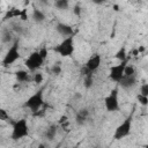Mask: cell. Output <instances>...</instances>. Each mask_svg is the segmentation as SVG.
<instances>
[{"label":"cell","instance_id":"cell-1","mask_svg":"<svg viewBox=\"0 0 148 148\" xmlns=\"http://www.w3.org/2000/svg\"><path fill=\"white\" fill-rule=\"evenodd\" d=\"M75 46H74V37L73 36H68L65 37L64 40H61L54 49L53 51L58 54H60L61 57H71L74 53Z\"/></svg>","mask_w":148,"mask_h":148},{"label":"cell","instance_id":"cell-2","mask_svg":"<svg viewBox=\"0 0 148 148\" xmlns=\"http://www.w3.org/2000/svg\"><path fill=\"white\" fill-rule=\"evenodd\" d=\"M29 134V127H28V123L24 118L16 120L13 123V130H12V139L13 140H20L23 139L25 136H28Z\"/></svg>","mask_w":148,"mask_h":148},{"label":"cell","instance_id":"cell-3","mask_svg":"<svg viewBox=\"0 0 148 148\" xmlns=\"http://www.w3.org/2000/svg\"><path fill=\"white\" fill-rule=\"evenodd\" d=\"M44 104V92H43V89L36 91L34 95H31L24 103V106L30 109L34 113L37 112L40 106Z\"/></svg>","mask_w":148,"mask_h":148},{"label":"cell","instance_id":"cell-4","mask_svg":"<svg viewBox=\"0 0 148 148\" xmlns=\"http://www.w3.org/2000/svg\"><path fill=\"white\" fill-rule=\"evenodd\" d=\"M132 114L128 116L120 125L117 126V128L114 130V134H113V139L114 140H120L124 139L126 136H128L131 134V130H132Z\"/></svg>","mask_w":148,"mask_h":148},{"label":"cell","instance_id":"cell-5","mask_svg":"<svg viewBox=\"0 0 148 148\" xmlns=\"http://www.w3.org/2000/svg\"><path fill=\"white\" fill-rule=\"evenodd\" d=\"M18 58H20V46H18V40H15L13 43V45L8 49L6 54L3 56L2 65L3 66H9V65L14 64Z\"/></svg>","mask_w":148,"mask_h":148},{"label":"cell","instance_id":"cell-6","mask_svg":"<svg viewBox=\"0 0 148 148\" xmlns=\"http://www.w3.org/2000/svg\"><path fill=\"white\" fill-rule=\"evenodd\" d=\"M105 109L109 112H114L119 110V102H118V88L111 90V92L104 99Z\"/></svg>","mask_w":148,"mask_h":148},{"label":"cell","instance_id":"cell-7","mask_svg":"<svg viewBox=\"0 0 148 148\" xmlns=\"http://www.w3.org/2000/svg\"><path fill=\"white\" fill-rule=\"evenodd\" d=\"M43 62H44V59L40 57L39 52H38V51H35V52H32V53L25 59L24 65L27 66V68H28L29 71L34 72V71L38 69V68L43 65Z\"/></svg>","mask_w":148,"mask_h":148},{"label":"cell","instance_id":"cell-8","mask_svg":"<svg viewBox=\"0 0 148 148\" xmlns=\"http://www.w3.org/2000/svg\"><path fill=\"white\" fill-rule=\"evenodd\" d=\"M127 65V60H123L120 61V64L116 65V66H112L110 68V74H109V77L113 81V82H119L120 79L123 77L124 75V68L125 66Z\"/></svg>","mask_w":148,"mask_h":148},{"label":"cell","instance_id":"cell-9","mask_svg":"<svg viewBox=\"0 0 148 148\" xmlns=\"http://www.w3.org/2000/svg\"><path fill=\"white\" fill-rule=\"evenodd\" d=\"M118 83L124 89H132L136 84V75L135 74H132V75H125L124 74Z\"/></svg>","mask_w":148,"mask_h":148},{"label":"cell","instance_id":"cell-10","mask_svg":"<svg viewBox=\"0 0 148 148\" xmlns=\"http://www.w3.org/2000/svg\"><path fill=\"white\" fill-rule=\"evenodd\" d=\"M101 61H102L101 56H99L98 53H95V54H92V56L87 60V62H86L84 67H86L87 69H89L90 72H92V73H94V72L99 67Z\"/></svg>","mask_w":148,"mask_h":148},{"label":"cell","instance_id":"cell-11","mask_svg":"<svg viewBox=\"0 0 148 148\" xmlns=\"http://www.w3.org/2000/svg\"><path fill=\"white\" fill-rule=\"evenodd\" d=\"M56 30H57V32H58L59 35H61V36H64V37H68V36H73V35H74L73 28H72L69 24H67V23H62V22L57 23Z\"/></svg>","mask_w":148,"mask_h":148},{"label":"cell","instance_id":"cell-12","mask_svg":"<svg viewBox=\"0 0 148 148\" xmlns=\"http://www.w3.org/2000/svg\"><path fill=\"white\" fill-rule=\"evenodd\" d=\"M88 117H89V111H88V109H86V108L80 109V110L76 112V114H75V123H76L77 125L82 126V125H84V124L87 123Z\"/></svg>","mask_w":148,"mask_h":148},{"label":"cell","instance_id":"cell-13","mask_svg":"<svg viewBox=\"0 0 148 148\" xmlns=\"http://www.w3.org/2000/svg\"><path fill=\"white\" fill-rule=\"evenodd\" d=\"M82 76H83V83H84V87L87 89L91 88L92 87V83H94V76H92V72H90L89 69H87L86 67L82 68Z\"/></svg>","mask_w":148,"mask_h":148},{"label":"cell","instance_id":"cell-14","mask_svg":"<svg viewBox=\"0 0 148 148\" xmlns=\"http://www.w3.org/2000/svg\"><path fill=\"white\" fill-rule=\"evenodd\" d=\"M15 77H16V81L20 82V83H24V82H29L30 80H32L29 75V73L24 69H20V71H16L15 72Z\"/></svg>","mask_w":148,"mask_h":148},{"label":"cell","instance_id":"cell-15","mask_svg":"<svg viewBox=\"0 0 148 148\" xmlns=\"http://www.w3.org/2000/svg\"><path fill=\"white\" fill-rule=\"evenodd\" d=\"M57 132H58V126H57L56 124H52V125H50V126L45 130L44 136H45V139H47V140L51 141V140H53V139L56 138Z\"/></svg>","mask_w":148,"mask_h":148},{"label":"cell","instance_id":"cell-16","mask_svg":"<svg viewBox=\"0 0 148 148\" xmlns=\"http://www.w3.org/2000/svg\"><path fill=\"white\" fill-rule=\"evenodd\" d=\"M31 17H32L34 22H35V23H37V24H39V23H43V22L45 21V18H46L45 14H44V13H43L40 9H37V8H35V9L32 10Z\"/></svg>","mask_w":148,"mask_h":148},{"label":"cell","instance_id":"cell-17","mask_svg":"<svg viewBox=\"0 0 148 148\" xmlns=\"http://www.w3.org/2000/svg\"><path fill=\"white\" fill-rule=\"evenodd\" d=\"M54 7L59 10H66L69 7V0H54Z\"/></svg>","mask_w":148,"mask_h":148},{"label":"cell","instance_id":"cell-18","mask_svg":"<svg viewBox=\"0 0 148 148\" xmlns=\"http://www.w3.org/2000/svg\"><path fill=\"white\" fill-rule=\"evenodd\" d=\"M12 39H13V35H12V32H10L9 30H5V31L2 32V36H1V40H2V43L8 44L9 42H12Z\"/></svg>","mask_w":148,"mask_h":148},{"label":"cell","instance_id":"cell-19","mask_svg":"<svg viewBox=\"0 0 148 148\" xmlns=\"http://www.w3.org/2000/svg\"><path fill=\"white\" fill-rule=\"evenodd\" d=\"M126 57H127V53H126V49L123 46L119 51H117V53L114 54V58L123 61V60H126Z\"/></svg>","mask_w":148,"mask_h":148},{"label":"cell","instance_id":"cell-20","mask_svg":"<svg viewBox=\"0 0 148 148\" xmlns=\"http://www.w3.org/2000/svg\"><path fill=\"white\" fill-rule=\"evenodd\" d=\"M20 14H21V10H18V9H16V8H13V9H10V10L5 15V20H7V18H13V17H17V16H20Z\"/></svg>","mask_w":148,"mask_h":148},{"label":"cell","instance_id":"cell-21","mask_svg":"<svg viewBox=\"0 0 148 148\" xmlns=\"http://www.w3.org/2000/svg\"><path fill=\"white\" fill-rule=\"evenodd\" d=\"M60 73H61V66H60L59 64L52 65V67H51V74H53V75H59Z\"/></svg>","mask_w":148,"mask_h":148},{"label":"cell","instance_id":"cell-22","mask_svg":"<svg viewBox=\"0 0 148 148\" xmlns=\"http://www.w3.org/2000/svg\"><path fill=\"white\" fill-rule=\"evenodd\" d=\"M13 30H14L15 32H17L18 35H23V34H24V27H22V25L18 24V23H14V24H13Z\"/></svg>","mask_w":148,"mask_h":148},{"label":"cell","instance_id":"cell-23","mask_svg":"<svg viewBox=\"0 0 148 148\" xmlns=\"http://www.w3.org/2000/svg\"><path fill=\"white\" fill-rule=\"evenodd\" d=\"M124 74L125 75H132V74H135V68L131 65H126L125 68H124Z\"/></svg>","mask_w":148,"mask_h":148},{"label":"cell","instance_id":"cell-24","mask_svg":"<svg viewBox=\"0 0 148 148\" xmlns=\"http://www.w3.org/2000/svg\"><path fill=\"white\" fill-rule=\"evenodd\" d=\"M136 98H138V101H139V103H140L141 105L146 106V105L148 104V96H143V95L139 94V95L136 96Z\"/></svg>","mask_w":148,"mask_h":148},{"label":"cell","instance_id":"cell-25","mask_svg":"<svg viewBox=\"0 0 148 148\" xmlns=\"http://www.w3.org/2000/svg\"><path fill=\"white\" fill-rule=\"evenodd\" d=\"M8 119H9V114L7 113V111H6L5 109L0 108V120H2V121H8Z\"/></svg>","mask_w":148,"mask_h":148},{"label":"cell","instance_id":"cell-26","mask_svg":"<svg viewBox=\"0 0 148 148\" xmlns=\"http://www.w3.org/2000/svg\"><path fill=\"white\" fill-rule=\"evenodd\" d=\"M32 81H34L35 83H37V84L42 83V82H43V74H42V73H36V74H34Z\"/></svg>","mask_w":148,"mask_h":148},{"label":"cell","instance_id":"cell-27","mask_svg":"<svg viewBox=\"0 0 148 148\" xmlns=\"http://www.w3.org/2000/svg\"><path fill=\"white\" fill-rule=\"evenodd\" d=\"M140 94L143 96H148V83H143L140 87Z\"/></svg>","mask_w":148,"mask_h":148},{"label":"cell","instance_id":"cell-28","mask_svg":"<svg viewBox=\"0 0 148 148\" xmlns=\"http://www.w3.org/2000/svg\"><path fill=\"white\" fill-rule=\"evenodd\" d=\"M81 12H82V9H81L80 5H75L74 8H73V13H74V15L80 16V15H81Z\"/></svg>","mask_w":148,"mask_h":148},{"label":"cell","instance_id":"cell-29","mask_svg":"<svg viewBox=\"0 0 148 148\" xmlns=\"http://www.w3.org/2000/svg\"><path fill=\"white\" fill-rule=\"evenodd\" d=\"M38 52H39L40 57H42V58H43V59L45 60V59H46V57H47V53H49V52H47V50H46L45 47H43V49H40V50H39Z\"/></svg>","mask_w":148,"mask_h":148},{"label":"cell","instance_id":"cell-30","mask_svg":"<svg viewBox=\"0 0 148 148\" xmlns=\"http://www.w3.org/2000/svg\"><path fill=\"white\" fill-rule=\"evenodd\" d=\"M20 17L24 21V20H27V10L25 9H23L22 12H21V14H20Z\"/></svg>","mask_w":148,"mask_h":148},{"label":"cell","instance_id":"cell-31","mask_svg":"<svg viewBox=\"0 0 148 148\" xmlns=\"http://www.w3.org/2000/svg\"><path fill=\"white\" fill-rule=\"evenodd\" d=\"M106 0H92V2L94 3H96V5H102V3H104Z\"/></svg>","mask_w":148,"mask_h":148},{"label":"cell","instance_id":"cell-32","mask_svg":"<svg viewBox=\"0 0 148 148\" xmlns=\"http://www.w3.org/2000/svg\"><path fill=\"white\" fill-rule=\"evenodd\" d=\"M66 120H67V117H66V116H61V117H60L59 123H60V124H62V123H64V121H66Z\"/></svg>","mask_w":148,"mask_h":148},{"label":"cell","instance_id":"cell-33","mask_svg":"<svg viewBox=\"0 0 148 148\" xmlns=\"http://www.w3.org/2000/svg\"><path fill=\"white\" fill-rule=\"evenodd\" d=\"M74 97H75V98H81V94H80V92H76V94L74 95Z\"/></svg>","mask_w":148,"mask_h":148},{"label":"cell","instance_id":"cell-34","mask_svg":"<svg viewBox=\"0 0 148 148\" xmlns=\"http://www.w3.org/2000/svg\"><path fill=\"white\" fill-rule=\"evenodd\" d=\"M113 8H114V10H118V6H117V5H114Z\"/></svg>","mask_w":148,"mask_h":148},{"label":"cell","instance_id":"cell-35","mask_svg":"<svg viewBox=\"0 0 148 148\" xmlns=\"http://www.w3.org/2000/svg\"><path fill=\"white\" fill-rule=\"evenodd\" d=\"M0 12H1V7H0Z\"/></svg>","mask_w":148,"mask_h":148}]
</instances>
